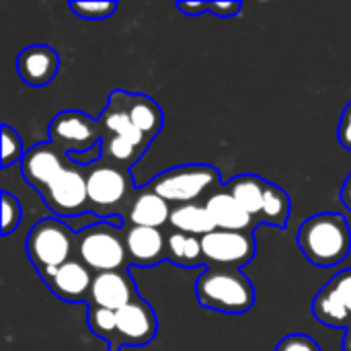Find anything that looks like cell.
<instances>
[{
    "label": "cell",
    "mask_w": 351,
    "mask_h": 351,
    "mask_svg": "<svg viewBox=\"0 0 351 351\" xmlns=\"http://www.w3.org/2000/svg\"><path fill=\"white\" fill-rule=\"evenodd\" d=\"M222 175L206 162H189L167 169L150 181V189L165 197L171 206L204 202L214 189L222 187Z\"/></svg>",
    "instance_id": "obj_6"
},
{
    "label": "cell",
    "mask_w": 351,
    "mask_h": 351,
    "mask_svg": "<svg viewBox=\"0 0 351 351\" xmlns=\"http://www.w3.org/2000/svg\"><path fill=\"white\" fill-rule=\"evenodd\" d=\"M25 251L41 280L76 257V232L60 218L39 220L25 239Z\"/></svg>",
    "instance_id": "obj_7"
},
{
    "label": "cell",
    "mask_w": 351,
    "mask_h": 351,
    "mask_svg": "<svg viewBox=\"0 0 351 351\" xmlns=\"http://www.w3.org/2000/svg\"><path fill=\"white\" fill-rule=\"evenodd\" d=\"M86 321L90 331L101 337L109 351H121L119 339H117V323H115V311H107V308H97V306H88L86 313Z\"/></svg>",
    "instance_id": "obj_25"
},
{
    "label": "cell",
    "mask_w": 351,
    "mask_h": 351,
    "mask_svg": "<svg viewBox=\"0 0 351 351\" xmlns=\"http://www.w3.org/2000/svg\"><path fill=\"white\" fill-rule=\"evenodd\" d=\"M337 140L339 144L351 152V101L346 105V109L341 111L339 117V125H337Z\"/></svg>",
    "instance_id": "obj_32"
},
{
    "label": "cell",
    "mask_w": 351,
    "mask_h": 351,
    "mask_svg": "<svg viewBox=\"0 0 351 351\" xmlns=\"http://www.w3.org/2000/svg\"><path fill=\"white\" fill-rule=\"evenodd\" d=\"M41 197L58 218H76L90 212L84 167L70 160V165L41 193Z\"/></svg>",
    "instance_id": "obj_10"
},
{
    "label": "cell",
    "mask_w": 351,
    "mask_h": 351,
    "mask_svg": "<svg viewBox=\"0 0 351 351\" xmlns=\"http://www.w3.org/2000/svg\"><path fill=\"white\" fill-rule=\"evenodd\" d=\"M216 230H241V232H255V226L259 224L226 189L224 185L214 189L204 199Z\"/></svg>",
    "instance_id": "obj_18"
},
{
    "label": "cell",
    "mask_w": 351,
    "mask_h": 351,
    "mask_svg": "<svg viewBox=\"0 0 351 351\" xmlns=\"http://www.w3.org/2000/svg\"><path fill=\"white\" fill-rule=\"evenodd\" d=\"M115 323L121 350L144 348L156 337L158 331V319L154 308L140 296L132 300L128 306L115 311Z\"/></svg>",
    "instance_id": "obj_12"
},
{
    "label": "cell",
    "mask_w": 351,
    "mask_h": 351,
    "mask_svg": "<svg viewBox=\"0 0 351 351\" xmlns=\"http://www.w3.org/2000/svg\"><path fill=\"white\" fill-rule=\"evenodd\" d=\"M43 282L60 300L78 304V302H88L95 274L78 257H74L68 263L53 269L49 276H45Z\"/></svg>",
    "instance_id": "obj_13"
},
{
    "label": "cell",
    "mask_w": 351,
    "mask_h": 351,
    "mask_svg": "<svg viewBox=\"0 0 351 351\" xmlns=\"http://www.w3.org/2000/svg\"><path fill=\"white\" fill-rule=\"evenodd\" d=\"M2 130V148H0V154H2V169H8V167H12V165H21L23 162V158H25V154H27V148H25V144H23V140H21V136H19V132L14 130V128H10V125H2L0 128Z\"/></svg>",
    "instance_id": "obj_26"
},
{
    "label": "cell",
    "mask_w": 351,
    "mask_h": 351,
    "mask_svg": "<svg viewBox=\"0 0 351 351\" xmlns=\"http://www.w3.org/2000/svg\"><path fill=\"white\" fill-rule=\"evenodd\" d=\"M123 218L101 220L76 232V257L97 276L130 267Z\"/></svg>",
    "instance_id": "obj_3"
},
{
    "label": "cell",
    "mask_w": 351,
    "mask_h": 351,
    "mask_svg": "<svg viewBox=\"0 0 351 351\" xmlns=\"http://www.w3.org/2000/svg\"><path fill=\"white\" fill-rule=\"evenodd\" d=\"M84 171L90 212L103 220H111L117 216L123 218V212L136 193L132 171L105 158L86 167Z\"/></svg>",
    "instance_id": "obj_5"
},
{
    "label": "cell",
    "mask_w": 351,
    "mask_h": 351,
    "mask_svg": "<svg viewBox=\"0 0 351 351\" xmlns=\"http://www.w3.org/2000/svg\"><path fill=\"white\" fill-rule=\"evenodd\" d=\"M313 315L319 323L331 327V329H343L348 331L351 327L350 317L335 292V288L327 282L313 300Z\"/></svg>",
    "instance_id": "obj_23"
},
{
    "label": "cell",
    "mask_w": 351,
    "mask_h": 351,
    "mask_svg": "<svg viewBox=\"0 0 351 351\" xmlns=\"http://www.w3.org/2000/svg\"><path fill=\"white\" fill-rule=\"evenodd\" d=\"M169 228L177 230V232H185V234H193V237H206L210 232L216 230V224L206 208L204 202H195V204H181V206H173L171 212V220H169Z\"/></svg>",
    "instance_id": "obj_21"
},
{
    "label": "cell",
    "mask_w": 351,
    "mask_h": 351,
    "mask_svg": "<svg viewBox=\"0 0 351 351\" xmlns=\"http://www.w3.org/2000/svg\"><path fill=\"white\" fill-rule=\"evenodd\" d=\"M0 202H2V234L8 237L10 232H14L21 226L23 208H21V202L10 191H2Z\"/></svg>",
    "instance_id": "obj_28"
},
{
    "label": "cell",
    "mask_w": 351,
    "mask_h": 351,
    "mask_svg": "<svg viewBox=\"0 0 351 351\" xmlns=\"http://www.w3.org/2000/svg\"><path fill=\"white\" fill-rule=\"evenodd\" d=\"M206 267L241 269L255 259L257 241L255 232L241 230H214L202 237Z\"/></svg>",
    "instance_id": "obj_9"
},
{
    "label": "cell",
    "mask_w": 351,
    "mask_h": 351,
    "mask_svg": "<svg viewBox=\"0 0 351 351\" xmlns=\"http://www.w3.org/2000/svg\"><path fill=\"white\" fill-rule=\"evenodd\" d=\"M99 121L103 128V158L113 165L132 169L152 144V140H148L130 119L121 88L109 93Z\"/></svg>",
    "instance_id": "obj_2"
},
{
    "label": "cell",
    "mask_w": 351,
    "mask_h": 351,
    "mask_svg": "<svg viewBox=\"0 0 351 351\" xmlns=\"http://www.w3.org/2000/svg\"><path fill=\"white\" fill-rule=\"evenodd\" d=\"M298 247L315 267H337L351 251L350 222L337 212H319L298 228Z\"/></svg>",
    "instance_id": "obj_1"
},
{
    "label": "cell",
    "mask_w": 351,
    "mask_h": 351,
    "mask_svg": "<svg viewBox=\"0 0 351 351\" xmlns=\"http://www.w3.org/2000/svg\"><path fill=\"white\" fill-rule=\"evenodd\" d=\"M49 142L66 154H80L103 144L101 121L78 109H66L49 121Z\"/></svg>",
    "instance_id": "obj_8"
},
{
    "label": "cell",
    "mask_w": 351,
    "mask_h": 351,
    "mask_svg": "<svg viewBox=\"0 0 351 351\" xmlns=\"http://www.w3.org/2000/svg\"><path fill=\"white\" fill-rule=\"evenodd\" d=\"M140 294L136 290L134 278L125 271H107V274H97L90 296H88V306L97 308H107V311H119L128 306L132 300H136Z\"/></svg>",
    "instance_id": "obj_15"
},
{
    "label": "cell",
    "mask_w": 351,
    "mask_h": 351,
    "mask_svg": "<svg viewBox=\"0 0 351 351\" xmlns=\"http://www.w3.org/2000/svg\"><path fill=\"white\" fill-rule=\"evenodd\" d=\"M339 199H341V204L351 212V173L346 177V181H343V185H341Z\"/></svg>",
    "instance_id": "obj_33"
},
{
    "label": "cell",
    "mask_w": 351,
    "mask_h": 351,
    "mask_svg": "<svg viewBox=\"0 0 351 351\" xmlns=\"http://www.w3.org/2000/svg\"><path fill=\"white\" fill-rule=\"evenodd\" d=\"M341 351H351V327L343 333V339H341Z\"/></svg>",
    "instance_id": "obj_34"
},
{
    "label": "cell",
    "mask_w": 351,
    "mask_h": 351,
    "mask_svg": "<svg viewBox=\"0 0 351 351\" xmlns=\"http://www.w3.org/2000/svg\"><path fill=\"white\" fill-rule=\"evenodd\" d=\"M173 206L160 197L156 191L148 187L136 189L130 206L123 212V224L125 226H144V228H165L169 226Z\"/></svg>",
    "instance_id": "obj_17"
},
{
    "label": "cell",
    "mask_w": 351,
    "mask_h": 351,
    "mask_svg": "<svg viewBox=\"0 0 351 351\" xmlns=\"http://www.w3.org/2000/svg\"><path fill=\"white\" fill-rule=\"evenodd\" d=\"M290 212H292L290 195L282 187L269 183L267 193H265V202H263V208H261V214H259V224L274 226V228L282 230V228L288 226Z\"/></svg>",
    "instance_id": "obj_24"
},
{
    "label": "cell",
    "mask_w": 351,
    "mask_h": 351,
    "mask_svg": "<svg viewBox=\"0 0 351 351\" xmlns=\"http://www.w3.org/2000/svg\"><path fill=\"white\" fill-rule=\"evenodd\" d=\"M70 10L84 21H105L115 14L117 2L113 0H99V2H84V0H72Z\"/></svg>",
    "instance_id": "obj_27"
},
{
    "label": "cell",
    "mask_w": 351,
    "mask_h": 351,
    "mask_svg": "<svg viewBox=\"0 0 351 351\" xmlns=\"http://www.w3.org/2000/svg\"><path fill=\"white\" fill-rule=\"evenodd\" d=\"M125 249L130 265L154 267L167 259V232L160 228L125 226Z\"/></svg>",
    "instance_id": "obj_16"
},
{
    "label": "cell",
    "mask_w": 351,
    "mask_h": 351,
    "mask_svg": "<svg viewBox=\"0 0 351 351\" xmlns=\"http://www.w3.org/2000/svg\"><path fill=\"white\" fill-rule=\"evenodd\" d=\"M269 181L253 175V173H245V175H237L230 181L224 183V189L259 222V214L265 202V193H267Z\"/></svg>",
    "instance_id": "obj_20"
},
{
    "label": "cell",
    "mask_w": 351,
    "mask_h": 351,
    "mask_svg": "<svg viewBox=\"0 0 351 351\" xmlns=\"http://www.w3.org/2000/svg\"><path fill=\"white\" fill-rule=\"evenodd\" d=\"M274 351H323L321 346L317 343V339H313L311 335L304 333H292L286 335L284 339H280V343L276 346Z\"/></svg>",
    "instance_id": "obj_29"
},
{
    "label": "cell",
    "mask_w": 351,
    "mask_h": 351,
    "mask_svg": "<svg viewBox=\"0 0 351 351\" xmlns=\"http://www.w3.org/2000/svg\"><path fill=\"white\" fill-rule=\"evenodd\" d=\"M243 4L239 0H220V2H212L208 0V12H212L218 19H232L241 12Z\"/></svg>",
    "instance_id": "obj_31"
},
{
    "label": "cell",
    "mask_w": 351,
    "mask_h": 351,
    "mask_svg": "<svg viewBox=\"0 0 351 351\" xmlns=\"http://www.w3.org/2000/svg\"><path fill=\"white\" fill-rule=\"evenodd\" d=\"M70 160L72 158L66 152H62L47 140L27 148V154L21 162V173L25 181L41 195L70 165Z\"/></svg>",
    "instance_id": "obj_11"
},
{
    "label": "cell",
    "mask_w": 351,
    "mask_h": 351,
    "mask_svg": "<svg viewBox=\"0 0 351 351\" xmlns=\"http://www.w3.org/2000/svg\"><path fill=\"white\" fill-rule=\"evenodd\" d=\"M195 298L214 313L247 315L255 306V288L241 269L206 267L195 282Z\"/></svg>",
    "instance_id": "obj_4"
},
{
    "label": "cell",
    "mask_w": 351,
    "mask_h": 351,
    "mask_svg": "<svg viewBox=\"0 0 351 351\" xmlns=\"http://www.w3.org/2000/svg\"><path fill=\"white\" fill-rule=\"evenodd\" d=\"M121 95H123L125 111H128L130 119L134 121V125L148 140H154L165 125V115H162L160 105L144 93H128L121 88Z\"/></svg>",
    "instance_id": "obj_19"
},
{
    "label": "cell",
    "mask_w": 351,
    "mask_h": 351,
    "mask_svg": "<svg viewBox=\"0 0 351 351\" xmlns=\"http://www.w3.org/2000/svg\"><path fill=\"white\" fill-rule=\"evenodd\" d=\"M329 284L335 288V292H337V296H339V300H341V304H343V308H346L351 323V267L335 274L329 280Z\"/></svg>",
    "instance_id": "obj_30"
},
{
    "label": "cell",
    "mask_w": 351,
    "mask_h": 351,
    "mask_svg": "<svg viewBox=\"0 0 351 351\" xmlns=\"http://www.w3.org/2000/svg\"><path fill=\"white\" fill-rule=\"evenodd\" d=\"M167 261L183 269H195V267L206 265L202 239L193 234L169 230L167 232Z\"/></svg>",
    "instance_id": "obj_22"
},
{
    "label": "cell",
    "mask_w": 351,
    "mask_h": 351,
    "mask_svg": "<svg viewBox=\"0 0 351 351\" xmlns=\"http://www.w3.org/2000/svg\"><path fill=\"white\" fill-rule=\"evenodd\" d=\"M60 70V56L51 45L33 43L19 51L16 74L27 86L41 88L47 86Z\"/></svg>",
    "instance_id": "obj_14"
}]
</instances>
